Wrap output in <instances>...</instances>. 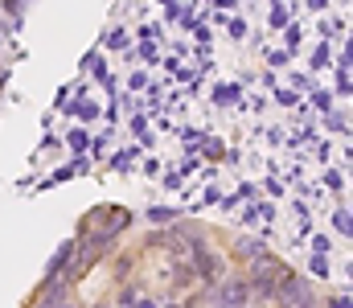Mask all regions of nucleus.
Segmentation results:
<instances>
[{
	"mask_svg": "<svg viewBox=\"0 0 353 308\" xmlns=\"http://www.w3.org/2000/svg\"><path fill=\"white\" fill-rule=\"evenodd\" d=\"M288 300H292V305H308L312 296H308V288H300V284H292V288H288Z\"/></svg>",
	"mask_w": 353,
	"mask_h": 308,
	"instance_id": "obj_1",
	"label": "nucleus"
}]
</instances>
